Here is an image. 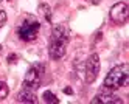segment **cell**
<instances>
[{"label":"cell","mask_w":129,"mask_h":104,"mask_svg":"<svg viewBox=\"0 0 129 104\" xmlns=\"http://www.w3.org/2000/svg\"><path fill=\"white\" fill-rule=\"evenodd\" d=\"M69 39H70V31H69V26L66 23H58L51 28L48 54L53 61H59L66 56Z\"/></svg>","instance_id":"cell-1"},{"label":"cell","mask_w":129,"mask_h":104,"mask_svg":"<svg viewBox=\"0 0 129 104\" xmlns=\"http://www.w3.org/2000/svg\"><path fill=\"white\" fill-rule=\"evenodd\" d=\"M127 84H129V65L127 64H120L107 73L103 86L109 90H114V89H118V87H124Z\"/></svg>","instance_id":"cell-2"},{"label":"cell","mask_w":129,"mask_h":104,"mask_svg":"<svg viewBox=\"0 0 129 104\" xmlns=\"http://www.w3.org/2000/svg\"><path fill=\"white\" fill-rule=\"evenodd\" d=\"M41 30V22L34 17H26L23 22H20L19 28H17V36L20 37L23 42H31L34 41L39 34Z\"/></svg>","instance_id":"cell-3"},{"label":"cell","mask_w":129,"mask_h":104,"mask_svg":"<svg viewBox=\"0 0 129 104\" xmlns=\"http://www.w3.org/2000/svg\"><path fill=\"white\" fill-rule=\"evenodd\" d=\"M42 73H44V65L42 64H33L28 68L23 79V87L30 89V90H36L39 89L41 81H42Z\"/></svg>","instance_id":"cell-4"},{"label":"cell","mask_w":129,"mask_h":104,"mask_svg":"<svg viewBox=\"0 0 129 104\" xmlns=\"http://www.w3.org/2000/svg\"><path fill=\"white\" fill-rule=\"evenodd\" d=\"M109 17H110V20H112L114 23H117V25L126 23L127 17H129V6H127V3H124V2L115 3L112 8H110V11H109Z\"/></svg>","instance_id":"cell-5"},{"label":"cell","mask_w":129,"mask_h":104,"mask_svg":"<svg viewBox=\"0 0 129 104\" xmlns=\"http://www.w3.org/2000/svg\"><path fill=\"white\" fill-rule=\"evenodd\" d=\"M98 73H100V56L93 53L86 61V82L92 84L98 78Z\"/></svg>","instance_id":"cell-6"},{"label":"cell","mask_w":129,"mask_h":104,"mask_svg":"<svg viewBox=\"0 0 129 104\" xmlns=\"http://www.w3.org/2000/svg\"><path fill=\"white\" fill-rule=\"evenodd\" d=\"M98 102H103V104H123V99L114 95V93H98V95L92 99V104H98Z\"/></svg>","instance_id":"cell-7"},{"label":"cell","mask_w":129,"mask_h":104,"mask_svg":"<svg viewBox=\"0 0 129 104\" xmlns=\"http://www.w3.org/2000/svg\"><path fill=\"white\" fill-rule=\"evenodd\" d=\"M17 101L19 102H28V104H34L38 102V96H36L34 90H30V89H25L17 95Z\"/></svg>","instance_id":"cell-8"},{"label":"cell","mask_w":129,"mask_h":104,"mask_svg":"<svg viewBox=\"0 0 129 104\" xmlns=\"http://www.w3.org/2000/svg\"><path fill=\"white\" fill-rule=\"evenodd\" d=\"M39 11H41V14L44 16L45 20H47L48 23H51V8H50L47 3H41V5H39Z\"/></svg>","instance_id":"cell-9"},{"label":"cell","mask_w":129,"mask_h":104,"mask_svg":"<svg viewBox=\"0 0 129 104\" xmlns=\"http://www.w3.org/2000/svg\"><path fill=\"white\" fill-rule=\"evenodd\" d=\"M42 98H44L45 102H48V104H58L59 102V98L54 95L53 92H50V90H45L44 95H42Z\"/></svg>","instance_id":"cell-10"},{"label":"cell","mask_w":129,"mask_h":104,"mask_svg":"<svg viewBox=\"0 0 129 104\" xmlns=\"http://www.w3.org/2000/svg\"><path fill=\"white\" fill-rule=\"evenodd\" d=\"M8 93H10V89H8L6 82L0 81V101H2V99H5V98L8 96Z\"/></svg>","instance_id":"cell-11"},{"label":"cell","mask_w":129,"mask_h":104,"mask_svg":"<svg viewBox=\"0 0 129 104\" xmlns=\"http://www.w3.org/2000/svg\"><path fill=\"white\" fill-rule=\"evenodd\" d=\"M6 19H8V16H6V13L3 11V9H0V28H2L5 23H6Z\"/></svg>","instance_id":"cell-12"},{"label":"cell","mask_w":129,"mask_h":104,"mask_svg":"<svg viewBox=\"0 0 129 104\" xmlns=\"http://www.w3.org/2000/svg\"><path fill=\"white\" fill-rule=\"evenodd\" d=\"M8 64H16L17 62V54L16 53H11V54H8Z\"/></svg>","instance_id":"cell-13"},{"label":"cell","mask_w":129,"mask_h":104,"mask_svg":"<svg viewBox=\"0 0 129 104\" xmlns=\"http://www.w3.org/2000/svg\"><path fill=\"white\" fill-rule=\"evenodd\" d=\"M64 93H67V95H72V93H73V90H72L70 87H66V89H64Z\"/></svg>","instance_id":"cell-14"},{"label":"cell","mask_w":129,"mask_h":104,"mask_svg":"<svg viewBox=\"0 0 129 104\" xmlns=\"http://www.w3.org/2000/svg\"><path fill=\"white\" fill-rule=\"evenodd\" d=\"M2 48H3V47H2V45H0V53H2Z\"/></svg>","instance_id":"cell-15"},{"label":"cell","mask_w":129,"mask_h":104,"mask_svg":"<svg viewBox=\"0 0 129 104\" xmlns=\"http://www.w3.org/2000/svg\"><path fill=\"white\" fill-rule=\"evenodd\" d=\"M0 2H3V0H0Z\"/></svg>","instance_id":"cell-16"}]
</instances>
